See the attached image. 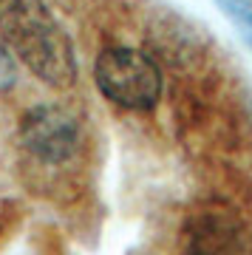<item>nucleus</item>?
<instances>
[{
    "label": "nucleus",
    "instance_id": "nucleus-1",
    "mask_svg": "<svg viewBox=\"0 0 252 255\" xmlns=\"http://www.w3.org/2000/svg\"><path fill=\"white\" fill-rule=\"evenodd\" d=\"M0 40L48 88H71L80 65L74 43L45 0H0Z\"/></svg>",
    "mask_w": 252,
    "mask_h": 255
},
{
    "label": "nucleus",
    "instance_id": "nucleus-2",
    "mask_svg": "<svg viewBox=\"0 0 252 255\" xmlns=\"http://www.w3.org/2000/svg\"><path fill=\"white\" fill-rule=\"evenodd\" d=\"M94 82L108 102L125 111H150L162 97V71L136 48H105L94 63Z\"/></svg>",
    "mask_w": 252,
    "mask_h": 255
},
{
    "label": "nucleus",
    "instance_id": "nucleus-3",
    "mask_svg": "<svg viewBox=\"0 0 252 255\" xmlns=\"http://www.w3.org/2000/svg\"><path fill=\"white\" fill-rule=\"evenodd\" d=\"M20 145L40 164L71 162L82 145L80 119L63 105H34L20 119Z\"/></svg>",
    "mask_w": 252,
    "mask_h": 255
},
{
    "label": "nucleus",
    "instance_id": "nucleus-4",
    "mask_svg": "<svg viewBox=\"0 0 252 255\" xmlns=\"http://www.w3.org/2000/svg\"><path fill=\"white\" fill-rule=\"evenodd\" d=\"M184 255H247L241 227L227 213H201L190 221Z\"/></svg>",
    "mask_w": 252,
    "mask_h": 255
},
{
    "label": "nucleus",
    "instance_id": "nucleus-5",
    "mask_svg": "<svg viewBox=\"0 0 252 255\" xmlns=\"http://www.w3.org/2000/svg\"><path fill=\"white\" fill-rule=\"evenodd\" d=\"M218 6H221V11L238 26L241 37L252 48V0H218Z\"/></svg>",
    "mask_w": 252,
    "mask_h": 255
},
{
    "label": "nucleus",
    "instance_id": "nucleus-6",
    "mask_svg": "<svg viewBox=\"0 0 252 255\" xmlns=\"http://www.w3.org/2000/svg\"><path fill=\"white\" fill-rule=\"evenodd\" d=\"M17 85V60L11 57L6 43L0 40V94L11 91Z\"/></svg>",
    "mask_w": 252,
    "mask_h": 255
}]
</instances>
